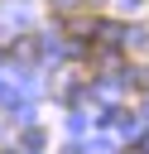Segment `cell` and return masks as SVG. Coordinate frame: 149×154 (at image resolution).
Returning <instances> with one entry per match:
<instances>
[{"mask_svg":"<svg viewBox=\"0 0 149 154\" xmlns=\"http://www.w3.org/2000/svg\"><path fill=\"white\" fill-rule=\"evenodd\" d=\"M125 154H144V149H125Z\"/></svg>","mask_w":149,"mask_h":154,"instance_id":"obj_1","label":"cell"}]
</instances>
